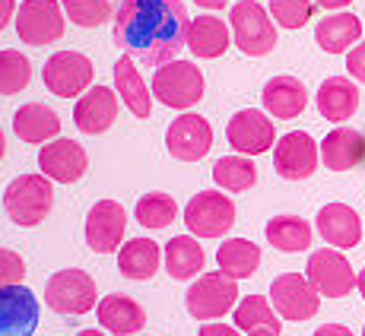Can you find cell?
I'll return each instance as SVG.
<instances>
[{"instance_id": "obj_6", "label": "cell", "mask_w": 365, "mask_h": 336, "mask_svg": "<svg viewBox=\"0 0 365 336\" xmlns=\"http://www.w3.org/2000/svg\"><path fill=\"white\" fill-rule=\"evenodd\" d=\"M45 305L58 314H86L99 305L96 279L86 270H58L45 283Z\"/></svg>"}, {"instance_id": "obj_7", "label": "cell", "mask_w": 365, "mask_h": 336, "mask_svg": "<svg viewBox=\"0 0 365 336\" xmlns=\"http://www.w3.org/2000/svg\"><path fill=\"white\" fill-rule=\"evenodd\" d=\"M185 226L194 238H222L235 226V203L220 191H200L187 200Z\"/></svg>"}, {"instance_id": "obj_12", "label": "cell", "mask_w": 365, "mask_h": 336, "mask_svg": "<svg viewBox=\"0 0 365 336\" xmlns=\"http://www.w3.org/2000/svg\"><path fill=\"white\" fill-rule=\"evenodd\" d=\"M305 270H308L305 276L312 279L318 295H324V298H343V295H349V289L356 285L353 267H349V261L336 248L312 251Z\"/></svg>"}, {"instance_id": "obj_38", "label": "cell", "mask_w": 365, "mask_h": 336, "mask_svg": "<svg viewBox=\"0 0 365 336\" xmlns=\"http://www.w3.org/2000/svg\"><path fill=\"white\" fill-rule=\"evenodd\" d=\"M26 276V263L16 251H6L0 248V289L4 285H19Z\"/></svg>"}, {"instance_id": "obj_37", "label": "cell", "mask_w": 365, "mask_h": 336, "mask_svg": "<svg viewBox=\"0 0 365 336\" xmlns=\"http://www.w3.org/2000/svg\"><path fill=\"white\" fill-rule=\"evenodd\" d=\"M64 13L70 16V23L96 29L111 16V4L108 0H64Z\"/></svg>"}, {"instance_id": "obj_44", "label": "cell", "mask_w": 365, "mask_h": 336, "mask_svg": "<svg viewBox=\"0 0 365 336\" xmlns=\"http://www.w3.org/2000/svg\"><path fill=\"white\" fill-rule=\"evenodd\" d=\"M197 6H203V10H222V6L229 4V0H194Z\"/></svg>"}, {"instance_id": "obj_26", "label": "cell", "mask_w": 365, "mask_h": 336, "mask_svg": "<svg viewBox=\"0 0 365 336\" xmlns=\"http://www.w3.org/2000/svg\"><path fill=\"white\" fill-rule=\"evenodd\" d=\"M159 263H163V251H159V244L153 238H130L118 251V270L133 283L153 279L159 273Z\"/></svg>"}, {"instance_id": "obj_22", "label": "cell", "mask_w": 365, "mask_h": 336, "mask_svg": "<svg viewBox=\"0 0 365 336\" xmlns=\"http://www.w3.org/2000/svg\"><path fill=\"white\" fill-rule=\"evenodd\" d=\"M13 134L23 143H48V140H58L61 134V117L54 108L41 102H29L23 108L13 111Z\"/></svg>"}, {"instance_id": "obj_36", "label": "cell", "mask_w": 365, "mask_h": 336, "mask_svg": "<svg viewBox=\"0 0 365 336\" xmlns=\"http://www.w3.org/2000/svg\"><path fill=\"white\" fill-rule=\"evenodd\" d=\"M270 16L283 29H302L314 13V0H270Z\"/></svg>"}, {"instance_id": "obj_39", "label": "cell", "mask_w": 365, "mask_h": 336, "mask_svg": "<svg viewBox=\"0 0 365 336\" xmlns=\"http://www.w3.org/2000/svg\"><path fill=\"white\" fill-rule=\"evenodd\" d=\"M346 70L356 83H365V41H359V45L346 54Z\"/></svg>"}, {"instance_id": "obj_3", "label": "cell", "mask_w": 365, "mask_h": 336, "mask_svg": "<svg viewBox=\"0 0 365 336\" xmlns=\"http://www.w3.org/2000/svg\"><path fill=\"white\" fill-rule=\"evenodd\" d=\"M229 26H232V41L238 51L248 58H264L277 48V26L270 19V10H264L257 0H242L229 13Z\"/></svg>"}, {"instance_id": "obj_48", "label": "cell", "mask_w": 365, "mask_h": 336, "mask_svg": "<svg viewBox=\"0 0 365 336\" xmlns=\"http://www.w3.org/2000/svg\"><path fill=\"white\" fill-rule=\"evenodd\" d=\"M76 336H105V333H99V330H80Z\"/></svg>"}, {"instance_id": "obj_31", "label": "cell", "mask_w": 365, "mask_h": 336, "mask_svg": "<svg viewBox=\"0 0 365 336\" xmlns=\"http://www.w3.org/2000/svg\"><path fill=\"white\" fill-rule=\"evenodd\" d=\"M267 241L283 254H299V251L312 248V226L299 216H273L264 229Z\"/></svg>"}, {"instance_id": "obj_18", "label": "cell", "mask_w": 365, "mask_h": 336, "mask_svg": "<svg viewBox=\"0 0 365 336\" xmlns=\"http://www.w3.org/2000/svg\"><path fill=\"white\" fill-rule=\"evenodd\" d=\"M115 117H118V89H108V86L86 89L73 108V124L89 137L105 134L115 124Z\"/></svg>"}, {"instance_id": "obj_8", "label": "cell", "mask_w": 365, "mask_h": 336, "mask_svg": "<svg viewBox=\"0 0 365 336\" xmlns=\"http://www.w3.org/2000/svg\"><path fill=\"white\" fill-rule=\"evenodd\" d=\"M93 61L80 51H54L51 58L45 61V70H41V80H45V89L58 99H76L80 93H86L89 83H93Z\"/></svg>"}, {"instance_id": "obj_34", "label": "cell", "mask_w": 365, "mask_h": 336, "mask_svg": "<svg viewBox=\"0 0 365 336\" xmlns=\"http://www.w3.org/2000/svg\"><path fill=\"white\" fill-rule=\"evenodd\" d=\"M133 219L143 229H168L175 219H178V203H175L168 194H146V197L137 200V209H133Z\"/></svg>"}, {"instance_id": "obj_43", "label": "cell", "mask_w": 365, "mask_h": 336, "mask_svg": "<svg viewBox=\"0 0 365 336\" xmlns=\"http://www.w3.org/2000/svg\"><path fill=\"white\" fill-rule=\"evenodd\" d=\"M318 6H324V10H343V6H349L353 0H314Z\"/></svg>"}, {"instance_id": "obj_25", "label": "cell", "mask_w": 365, "mask_h": 336, "mask_svg": "<svg viewBox=\"0 0 365 336\" xmlns=\"http://www.w3.org/2000/svg\"><path fill=\"white\" fill-rule=\"evenodd\" d=\"M362 38V19L353 13H334L314 26V41L327 54H349Z\"/></svg>"}, {"instance_id": "obj_30", "label": "cell", "mask_w": 365, "mask_h": 336, "mask_svg": "<svg viewBox=\"0 0 365 336\" xmlns=\"http://www.w3.org/2000/svg\"><path fill=\"white\" fill-rule=\"evenodd\" d=\"M216 263L226 276L232 279H248L255 276L257 267H261V248L248 238H229V241L220 244L216 251Z\"/></svg>"}, {"instance_id": "obj_46", "label": "cell", "mask_w": 365, "mask_h": 336, "mask_svg": "<svg viewBox=\"0 0 365 336\" xmlns=\"http://www.w3.org/2000/svg\"><path fill=\"white\" fill-rule=\"evenodd\" d=\"M6 156V134H4V127H0V159Z\"/></svg>"}, {"instance_id": "obj_42", "label": "cell", "mask_w": 365, "mask_h": 336, "mask_svg": "<svg viewBox=\"0 0 365 336\" xmlns=\"http://www.w3.org/2000/svg\"><path fill=\"white\" fill-rule=\"evenodd\" d=\"M314 336H356L349 327H343V324H324V327H318L314 330Z\"/></svg>"}, {"instance_id": "obj_16", "label": "cell", "mask_w": 365, "mask_h": 336, "mask_svg": "<svg viewBox=\"0 0 365 336\" xmlns=\"http://www.w3.org/2000/svg\"><path fill=\"white\" fill-rule=\"evenodd\" d=\"M38 168L45 178H51L54 184H76V181L86 174L89 168V156L80 143L73 140H51V143L41 146L38 152Z\"/></svg>"}, {"instance_id": "obj_33", "label": "cell", "mask_w": 365, "mask_h": 336, "mask_svg": "<svg viewBox=\"0 0 365 336\" xmlns=\"http://www.w3.org/2000/svg\"><path fill=\"white\" fill-rule=\"evenodd\" d=\"M213 181L222 191H232V194L248 191L257 181V165L251 162L248 156H242V152L222 156V159H216V165H213Z\"/></svg>"}, {"instance_id": "obj_24", "label": "cell", "mask_w": 365, "mask_h": 336, "mask_svg": "<svg viewBox=\"0 0 365 336\" xmlns=\"http://www.w3.org/2000/svg\"><path fill=\"white\" fill-rule=\"evenodd\" d=\"M99 324L115 336H133L146 327V311L128 295H105L96 305Z\"/></svg>"}, {"instance_id": "obj_21", "label": "cell", "mask_w": 365, "mask_h": 336, "mask_svg": "<svg viewBox=\"0 0 365 336\" xmlns=\"http://www.w3.org/2000/svg\"><path fill=\"white\" fill-rule=\"evenodd\" d=\"M321 162L331 172H349L365 162V134L353 127H336L321 143Z\"/></svg>"}, {"instance_id": "obj_4", "label": "cell", "mask_w": 365, "mask_h": 336, "mask_svg": "<svg viewBox=\"0 0 365 336\" xmlns=\"http://www.w3.org/2000/svg\"><path fill=\"white\" fill-rule=\"evenodd\" d=\"M238 279L226 276L222 270L200 273L185 292V308L194 320H216L222 314L235 311L238 305Z\"/></svg>"}, {"instance_id": "obj_47", "label": "cell", "mask_w": 365, "mask_h": 336, "mask_svg": "<svg viewBox=\"0 0 365 336\" xmlns=\"http://www.w3.org/2000/svg\"><path fill=\"white\" fill-rule=\"evenodd\" d=\"M245 336H279L277 330H251V333H245Z\"/></svg>"}, {"instance_id": "obj_27", "label": "cell", "mask_w": 365, "mask_h": 336, "mask_svg": "<svg viewBox=\"0 0 365 336\" xmlns=\"http://www.w3.org/2000/svg\"><path fill=\"white\" fill-rule=\"evenodd\" d=\"M232 45V35L229 26L220 16H197L191 19V29H187V51L200 61H213L220 54L229 51Z\"/></svg>"}, {"instance_id": "obj_49", "label": "cell", "mask_w": 365, "mask_h": 336, "mask_svg": "<svg viewBox=\"0 0 365 336\" xmlns=\"http://www.w3.org/2000/svg\"><path fill=\"white\" fill-rule=\"evenodd\" d=\"M362 336H365V327H362Z\"/></svg>"}, {"instance_id": "obj_20", "label": "cell", "mask_w": 365, "mask_h": 336, "mask_svg": "<svg viewBox=\"0 0 365 336\" xmlns=\"http://www.w3.org/2000/svg\"><path fill=\"white\" fill-rule=\"evenodd\" d=\"M264 111L270 117H279V121H292L305 111L308 105V89L305 83L296 80V76H273L261 93Z\"/></svg>"}, {"instance_id": "obj_15", "label": "cell", "mask_w": 365, "mask_h": 336, "mask_svg": "<svg viewBox=\"0 0 365 336\" xmlns=\"http://www.w3.org/2000/svg\"><path fill=\"white\" fill-rule=\"evenodd\" d=\"M38 298L29 285H4L0 289V336H32L38 327Z\"/></svg>"}, {"instance_id": "obj_23", "label": "cell", "mask_w": 365, "mask_h": 336, "mask_svg": "<svg viewBox=\"0 0 365 336\" xmlns=\"http://www.w3.org/2000/svg\"><path fill=\"white\" fill-rule=\"evenodd\" d=\"M314 102H318L321 117H327V121H334V124H343L359 108V86H356V80H349V76H331V80L321 83Z\"/></svg>"}, {"instance_id": "obj_10", "label": "cell", "mask_w": 365, "mask_h": 336, "mask_svg": "<svg viewBox=\"0 0 365 336\" xmlns=\"http://www.w3.org/2000/svg\"><path fill=\"white\" fill-rule=\"evenodd\" d=\"M16 35L19 41L32 48L51 45L64 35V10L58 0H23L16 13Z\"/></svg>"}, {"instance_id": "obj_29", "label": "cell", "mask_w": 365, "mask_h": 336, "mask_svg": "<svg viewBox=\"0 0 365 336\" xmlns=\"http://www.w3.org/2000/svg\"><path fill=\"white\" fill-rule=\"evenodd\" d=\"M163 257H165V273L172 279H181V283L200 276L203 263H207V254H203V248L197 244L194 235H175L172 241L165 244Z\"/></svg>"}, {"instance_id": "obj_11", "label": "cell", "mask_w": 365, "mask_h": 336, "mask_svg": "<svg viewBox=\"0 0 365 336\" xmlns=\"http://www.w3.org/2000/svg\"><path fill=\"white\" fill-rule=\"evenodd\" d=\"M318 159L321 149L312 140V134L305 130H289L277 140L273 146V168H277L279 178L286 181H305L318 172Z\"/></svg>"}, {"instance_id": "obj_40", "label": "cell", "mask_w": 365, "mask_h": 336, "mask_svg": "<svg viewBox=\"0 0 365 336\" xmlns=\"http://www.w3.org/2000/svg\"><path fill=\"white\" fill-rule=\"evenodd\" d=\"M197 336H238V327H226V324H203Z\"/></svg>"}, {"instance_id": "obj_17", "label": "cell", "mask_w": 365, "mask_h": 336, "mask_svg": "<svg viewBox=\"0 0 365 336\" xmlns=\"http://www.w3.org/2000/svg\"><path fill=\"white\" fill-rule=\"evenodd\" d=\"M128 213L118 200H99L86 216V244L96 254H111L121 248Z\"/></svg>"}, {"instance_id": "obj_28", "label": "cell", "mask_w": 365, "mask_h": 336, "mask_svg": "<svg viewBox=\"0 0 365 336\" xmlns=\"http://www.w3.org/2000/svg\"><path fill=\"white\" fill-rule=\"evenodd\" d=\"M115 89H118V95H121L124 108H128L133 117L153 115V89H146L143 76L137 73L130 58L115 61Z\"/></svg>"}, {"instance_id": "obj_2", "label": "cell", "mask_w": 365, "mask_h": 336, "mask_svg": "<svg viewBox=\"0 0 365 336\" xmlns=\"http://www.w3.org/2000/svg\"><path fill=\"white\" fill-rule=\"evenodd\" d=\"M54 181L45 174H19L6 184L4 191V209L16 226L32 229L51 213L54 206Z\"/></svg>"}, {"instance_id": "obj_1", "label": "cell", "mask_w": 365, "mask_h": 336, "mask_svg": "<svg viewBox=\"0 0 365 336\" xmlns=\"http://www.w3.org/2000/svg\"><path fill=\"white\" fill-rule=\"evenodd\" d=\"M191 19L181 0H121L115 10V45L143 64H168L187 48Z\"/></svg>"}, {"instance_id": "obj_13", "label": "cell", "mask_w": 365, "mask_h": 336, "mask_svg": "<svg viewBox=\"0 0 365 336\" xmlns=\"http://www.w3.org/2000/svg\"><path fill=\"white\" fill-rule=\"evenodd\" d=\"M226 137H229V146H232L235 152H242V156H261V152L277 146L273 121L267 117V111H257V108L235 111V115L229 117Z\"/></svg>"}, {"instance_id": "obj_5", "label": "cell", "mask_w": 365, "mask_h": 336, "mask_svg": "<svg viewBox=\"0 0 365 336\" xmlns=\"http://www.w3.org/2000/svg\"><path fill=\"white\" fill-rule=\"evenodd\" d=\"M153 99L168 108H194L203 99V73L187 61H168L153 76Z\"/></svg>"}, {"instance_id": "obj_35", "label": "cell", "mask_w": 365, "mask_h": 336, "mask_svg": "<svg viewBox=\"0 0 365 336\" xmlns=\"http://www.w3.org/2000/svg\"><path fill=\"white\" fill-rule=\"evenodd\" d=\"M29 80H32V64L26 54L13 51V48L0 51V95L23 93L29 86Z\"/></svg>"}, {"instance_id": "obj_32", "label": "cell", "mask_w": 365, "mask_h": 336, "mask_svg": "<svg viewBox=\"0 0 365 336\" xmlns=\"http://www.w3.org/2000/svg\"><path fill=\"white\" fill-rule=\"evenodd\" d=\"M235 327L242 333H251V330H283V320H279L277 308L270 305V298L264 295H245L242 302L235 305Z\"/></svg>"}, {"instance_id": "obj_9", "label": "cell", "mask_w": 365, "mask_h": 336, "mask_svg": "<svg viewBox=\"0 0 365 336\" xmlns=\"http://www.w3.org/2000/svg\"><path fill=\"white\" fill-rule=\"evenodd\" d=\"M270 305L283 320H312L321 308V295L312 285V279L302 273H279L270 283Z\"/></svg>"}, {"instance_id": "obj_14", "label": "cell", "mask_w": 365, "mask_h": 336, "mask_svg": "<svg viewBox=\"0 0 365 336\" xmlns=\"http://www.w3.org/2000/svg\"><path fill=\"white\" fill-rule=\"evenodd\" d=\"M210 146H213V127L207 117L191 115V111L175 117L165 130V149L178 162H197L210 152Z\"/></svg>"}, {"instance_id": "obj_19", "label": "cell", "mask_w": 365, "mask_h": 336, "mask_svg": "<svg viewBox=\"0 0 365 336\" xmlns=\"http://www.w3.org/2000/svg\"><path fill=\"white\" fill-rule=\"evenodd\" d=\"M314 226H318V235L336 251L356 248L362 241V219L346 203H327V206H321Z\"/></svg>"}, {"instance_id": "obj_45", "label": "cell", "mask_w": 365, "mask_h": 336, "mask_svg": "<svg viewBox=\"0 0 365 336\" xmlns=\"http://www.w3.org/2000/svg\"><path fill=\"white\" fill-rule=\"evenodd\" d=\"M356 289H359V292H362V298H365V267H362L359 276H356Z\"/></svg>"}, {"instance_id": "obj_41", "label": "cell", "mask_w": 365, "mask_h": 336, "mask_svg": "<svg viewBox=\"0 0 365 336\" xmlns=\"http://www.w3.org/2000/svg\"><path fill=\"white\" fill-rule=\"evenodd\" d=\"M10 19H16V0H0V32L10 26Z\"/></svg>"}]
</instances>
